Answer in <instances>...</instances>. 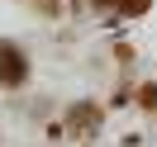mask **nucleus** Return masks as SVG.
Returning a JSON list of instances; mask_svg holds the SVG:
<instances>
[{"mask_svg": "<svg viewBox=\"0 0 157 147\" xmlns=\"http://www.w3.org/2000/svg\"><path fill=\"white\" fill-rule=\"evenodd\" d=\"M24 76H29L24 52L14 43H0V86H24Z\"/></svg>", "mask_w": 157, "mask_h": 147, "instance_id": "nucleus-1", "label": "nucleus"}, {"mask_svg": "<svg viewBox=\"0 0 157 147\" xmlns=\"http://www.w3.org/2000/svg\"><path fill=\"white\" fill-rule=\"evenodd\" d=\"M67 123H71V133H95L100 109H95V105H71V109H67Z\"/></svg>", "mask_w": 157, "mask_h": 147, "instance_id": "nucleus-2", "label": "nucleus"}, {"mask_svg": "<svg viewBox=\"0 0 157 147\" xmlns=\"http://www.w3.org/2000/svg\"><path fill=\"white\" fill-rule=\"evenodd\" d=\"M147 5H152V0H114V10H119V14H143Z\"/></svg>", "mask_w": 157, "mask_h": 147, "instance_id": "nucleus-3", "label": "nucleus"}, {"mask_svg": "<svg viewBox=\"0 0 157 147\" xmlns=\"http://www.w3.org/2000/svg\"><path fill=\"white\" fill-rule=\"evenodd\" d=\"M143 105H147V109H157V86H147V90H143Z\"/></svg>", "mask_w": 157, "mask_h": 147, "instance_id": "nucleus-4", "label": "nucleus"}]
</instances>
